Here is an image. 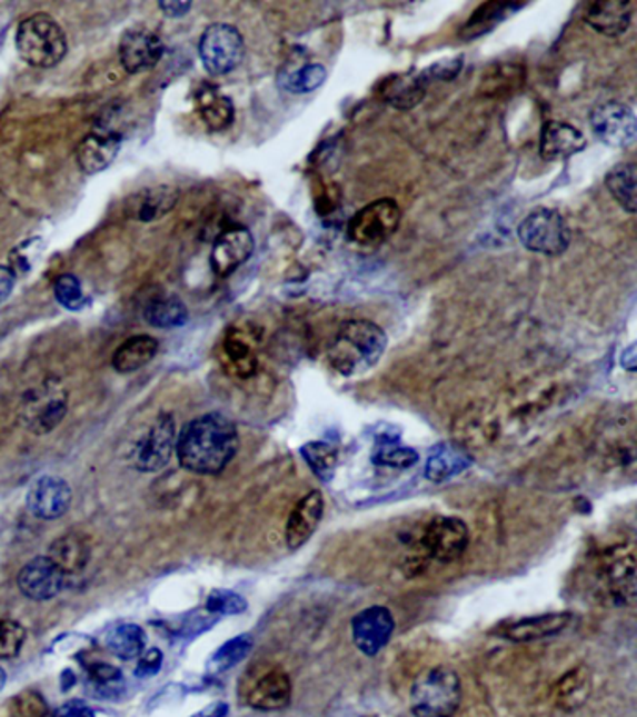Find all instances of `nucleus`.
I'll return each mask as SVG.
<instances>
[{"mask_svg": "<svg viewBox=\"0 0 637 717\" xmlns=\"http://www.w3.org/2000/svg\"><path fill=\"white\" fill-rule=\"evenodd\" d=\"M240 447L235 422L225 415L208 414L191 420L176 439L181 467L195 475H219Z\"/></svg>", "mask_w": 637, "mask_h": 717, "instance_id": "1", "label": "nucleus"}, {"mask_svg": "<svg viewBox=\"0 0 637 717\" xmlns=\"http://www.w3.org/2000/svg\"><path fill=\"white\" fill-rule=\"evenodd\" d=\"M387 335L369 320L345 321L329 345L328 361L335 372L357 376L376 367L386 353Z\"/></svg>", "mask_w": 637, "mask_h": 717, "instance_id": "2", "label": "nucleus"}, {"mask_svg": "<svg viewBox=\"0 0 637 717\" xmlns=\"http://www.w3.org/2000/svg\"><path fill=\"white\" fill-rule=\"evenodd\" d=\"M16 47L19 57L34 68H53L68 53L64 30L48 13H34L19 23Z\"/></svg>", "mask_w": 637, "mask_h": 717, "instance_id": "3", "label": "nucleus"}, {"mask_svg": "<svg viewBox=\"0 0 637 717\" xmlns=\"http://www.w3.org/2000/svg\"><path fill=\"white\" fill-rule=\"evenodd\" d=\"M409 700L417 717H452L462 700V683L449 667H434L417 677Z\"/></svg>", "mask_w": 637, "mask_h": 717, "instance_id": "4", "label": "nucleus"}, {"mask_svg": "<svg viewBox=\"0 0 637 717\" xmlns=\"http://www.w3.org/2000/svg\"><path fill=\"white\" fill-rule=\"evenodd\" d=\"M518 239L527 251L559 257L570 246V228L559 211L537 208L518 225Z\"/></svg>", "mask_w": 637, "mask_h": 717, "instance_id": "5", "label": "nucleus"}, {"mask_svg": "<svg viewBox=\"0 0 637 717\" xmlns=\"http://www.w3.org/2000/svg\"><path fill=\"white\" fill-rule=\"evenodd\" d=\"M199 53L208 73L227 76L241 64L246 54V41L240 30L232 24H210L200 38Z\"/></svg>", "mask_w": 637, "mask_h": 717, "instance_id": "6", "label": "nucleus"}, {"mask_svg": "<svg viewBox=\"0 0 637 717\" xmlns=\"http://www.w3.org/2000/svg\"><path fill=\"white\" fill-rule=\"evenodd\" d=\"M400 225V208L392 199L362 206L348 222V238L357 246L375 247L391 238Z\"/></svg>", "mask_w": 637, "mask_h": 717, "instance_id": "7", "label": "nucleus"}, {"mask_svg": "<svg viewBox=\"0 0 637 717\" xmlns=\"http://www.w3.org/2000/svg\"><path fill=\"white\" fill-rule=\"evenodd\" d=\"M176 450V422L172 415H159L137 438L131 449V466L142 472H158Z\"/></svg>", "mask_w": 637, "mask_h": 717, "instance_id": "8", "label": "nucleus"}, {"mask_svg": "<svg viewBox=\"0 0 637 717\" xmlns=\"http://www.w3.org/2000/svg\"><path fill=\"white\" fill-rule=\"evenodd\" d=\"M469 529L462 519L439 516L434 518L422 535V548L438 562H455L468 549Z\"/></svg>", "mask_w": 637, "mask_h": 717, "instance_id": "9", "label": "nucleus"}, {"mask_svg": "<svg viewBox=\"0 0 637 717\" xmlns=\"http://www.w3.org/2000/svg\"><path fill=\"white\" fill-rule=\"evenodd\" d=\"M590 129L606 147L628 148L636 142V114L625 103L609 101L590 112Z\"/></svg>", "mask_w": 637, "mask_h": 717, "instance_id": "10", "label": "nucleus"}, {"mask_svg": "<svg viewBox=\"0 0 637 717\" xmlns=\"http://www.w3.org/2000/svg\"><path fill=\"white\" fill-rule=\"evenodd\" d=\"M395 631V618L384 606H372L357 613L351 618V639L365 656H376L387 643L391 641Z\"/></svg>", "mask_w": 637, "mask_h": 717, "instance_id": "11", "label": "nucleus"}, {"mask_svg": "<svg viewBox=\"0 0 637 717\" xmlns=\"http://www.w3.org/2000/svg\"><path fill=\"white\" fill-rule=\"evenodd\" d=\"M247 705L255 710H282L292 700V683L281 667H266L252 678L246 695Z\"/></svg>", "mask_w": 637, "mask_h": 717, "instance_id": "12", "label": "nucleus"}, {"mask_svg": "<svg viewBox=\"0 0 637 717\" xmlns=\"http://www.w3.org/2000/svg\"><path fill=\"white\" fill-rule=\"evenodd\" d=\"M120 62L129 73L147 71L158 64L165 53L163 40L153 30L137 27L123 32L120 40Z\"/></svg>", "mask_w": 637, "mask_h": 717, "instance_id": "13", "label": "nucleus"}, {"mask_svg": "<svg viewBox=\"0 0 637 717\" xmlns=\"http://www.w3.org/2000/svg\"><path fill=\"white\" fill-rule=\"evenodd\" d=\"M71 488L64 478H36L27 491V508L40 519H59L71 505Z\"/></svg>", "mask_w": 637, "mask_h": 717, "instance_id": "14", "label": "nucleus"}, {"mask_svg": "<svg viewBox=\"0 0 637 717\" xmlns=\"http://www.w3.org/2000/svg\"><path fill=\"white\" fill-rule=\"evenodd\" d=\"M18 587L29 600H53L64 587V574L53 565L48 555L36 557L19 571Z\"/></svg>", "mask_w": 637, "mask_h": 717, "instance_id": "15", "label": "nucleus"}, {"mask_svg": "<svg viewBox=\"0 0 637 717\" xmlns=\"http://www.w3.org/2000/svg\"><path fill=\"white\" fill-rule=\"evenodd\" d=\"M255 239L246 227H232L216 239L211 249V269L219 277H229L252 257Z\"/></svg>", "mask_w": 637, "mask_h": 717, "instance_id": "16", "label": "nucleus"}, {"mask_svg": "<svg viewBox=\"0 0 637 717\" xmlns=\"http://www.w3.org/2000/svg\"><path fill=\"white\" fill-rule=\"evenodd\" d=\"M122 147V133L98 129L87 135L77 147V165L88 176L100 175L115 161Z\"/></svg>", "mask_w": 637, "mask_h": 717, "instance_id": "17", "label": "nucleus"}, {"mask_svg": "<svg viewBox=\"0 0 637 717\" xmlns=\"http://www.w3.org/2000/svg\"><path fill=\"white\" fill-rule=\"evenodd\" d=\"M573 620V613H544L537 617H524L501 626L499 636L512 643L540 641L546 637L557 636L567 630Z\"/></svg>", "mask_w": 637, "mask_h": 717, "instance_id": "18", "label": "nucleus"}, {"mask_svg": "<svg viewBox=\"0 0 637 717\" xmlns=\"http://www.w3.org/2000/svg\"><path fill=\"white\" fill-rule=\"evenodd\" d=\"M324 496L320 491H309L307 496L299 499L298 505L293 507L292 512L288 516L287 521V544L288 549L303 548L315 535L318 525L324 518Z\"/></svg>", "mask_w": 637, "mask_h": 717, "instance_id": "19", "label": "nucleus"}, {"mask_svg": "<svg viewBox=\"0 0 637 717\" xmlns=\"http://www.w3.org/2000/svg\"><path fill=\"white\" fill-rule=\"evenodd\" d=\"M176 200L178 191L172 186L147 187L126 200L123 211L131 221L153 222L172 211Z\"/></svg>", "mask_w": 637, "mask_h": 717, "instance_id": "20", "label": "nucleus"}, {"mask_svg": "<svg viewBox=\"0 0 637 717\" xmlns=\"http://www.w3.org/2000/svg\"><path fill=\"white\" fill-rule=\"evenodd\" d=\"M587 147L584 133L567 122H548L540 133V156L546 161H563L584 152Z\"/></svg>", "mask_w": 637, "mask_h": 717, "instance_id": "21", "label": "nucleus"}, {"mask_svg": "<svg viewBox=\"0 0 637 717\" xmlns=\"http://www.w3.org/2000/svg\"><path fill=\"white\" fill-rule=\"evenodd\" d=\"M27 420L32 432L49 434L64 420L68 400L59 389H43L32 395V402L27 404Z\"/></svg>", "mask_w": 637, "mask_h": 717, "instance_id": "22", "label": "nucleus"}, {"mask_svg": "<svg viewBox=\"0 0 637 717\" xmlns=\"http://www.w3.org/2000/svg\"><path fill=\"white\" fill-rule=\"evenodd\" d=\"M600 578L615 598H634L636 559L631 551L615 549L600 565Z\"/></svg>", "mask_w": 637, "mask_h": 717, "instance_id": "23", "label": "nucleus"}, {"mask_svg": "<svg viewBox=\"0 0 637 717\" xmlns=\"http://www.w3.org/2000/svg\"><path fill=\"white\" fill-rule=\"evenodd\" d=\"M474 464L468 450L455 444H439L428 452L425 475L432 482H444L449 478L462 475Z\"/></svg>", "mask_w": 637, "mask_h": 717, "instance_id": "24", "label": "nucleus"}, {"mask_svg": "<svg viewBox=\"0 0 637 717\" xmlns=\"http://www.w3.org/2000/svg\"><path fill=\"white\" fill-rule=\"evenodd\" d=\"M631 21V4L620 0L595 2L585 12V23L604 36L625 34Z\"/></svg>", "mask_w": 637, "mask_h": 717, "instance_id": "25", "label": "nucleus"}, {"mask_svg": "<svg viewBox=\"0 0 637 717\" xmlns=\"http://www.w3.org/2000/svg\"><path fill=\"white\" fill-rule=\"evenodd\" d=\"M158 340L150 335H137L126 340L112 356V368L120 374L135 372L147 367L158 353Z\"/></svg>", "mask_w": 637, "mask_h": 717, "instance_id": "26", "label": "nucleus"}, {"mask_svg": "<svg viewBox=\"0 0 637 717\" xmlns=\"http://www.w3.org/2000/svg\"><path fill=\"white\" fill-rule=\"evenodd\" d=\"M49 559L53 560V565L59 568L62 574H77V571L84 570V566L90 560V548H88L87 540L68 532L62 537L57 538L48 554Z\"/></svg>", "mask_w": 637, "mask_h": 717, "instance_id": "27", "label": "nucleus"}, {"mask_svg": "<svg viewBox=\"0 0 637 717\" xmlns=\"http://www.w3.org/2000/svg\"><path fill=\"white\" fill-rule=\"evenodd\" d=\"M200 117L211 131H222L235 122V106L227 96L217 92V88L206 87L197 96Z\"/></svg>", "mask_w": 637, "mask_h": 717, "instance_id": "28", "label": "nucleus"}, {"mask_svg": "<svg viewBox=\"0 0 637 717\" xmlns=\"http://www.w3.org/2000/svg\"><path fill=\"white\" fill-rule=\"evenodd\" d=\"M103 641H106L109 653L115 654L117 658L129 661V659L139 658L145 653L147 634H145L141 626L126 623V625L115 626V628L107 631Z\"/></svg>", "mask_w": 637, "mask_h": 717, "instance_id": "29", "label": "nucleus"}, {"mask_svg": "<svg viewBox=\"0 0 637 717\" xmlns=\"http://www.w3.org/2000/svg\"><path fill=\"white\" fill-rule=\"evenodd\" d=\"M593 691V678L585 667H578L568 671L565 677L557 683L556 703L563 710L573 711L584 705L589 699Z\"/></svg>", "mask_w": 637, "mask_h": 717, "instance_id": "30", "label": "nucleus"}, {"mask_svg": "<svg viewBox=\"0 0 637 717\" xmlns=\"http://www.w3.org/2000/svg\"><path fill=\"white\" fill-rule=\"evenodd\" d=\"M636 180L637 169L634 163L615 165L614 169L606 175V187L609 193L628 213H636L637 210Z\"/></svg>", "mask_w": 637, "mask_h": 717, "instance_id": "31", "label": "nucleus"}, {"mask_svg": "<svg viewBox=\"0 0 637 717\" xmlns=\"http://www.w3.org/2000/svg\"><path fill=\"white\" fill-rule=\"evenodd\" d=\"M145 320L159 329H175L186 326L189 320L188 307L178 298L152 299L145 307Z\"/></svg>", "mask_w": 637, "mask_h": 717, "instance_id": "32", "label": "nucleus"}, {"mask_svg": "<svg viewBox=\"0 0 637 717\" xmlns=\"http://www.w3.org/2000/svg\"><path fill=\"white\" fill-rule=\"evenodd\" d=\"M222 350H225V362L235 376L249 378L257 372L258 362L252 346L238 332H230L222 345Z\"/></svg>", "mask_w": 637, "mask_h": 717, "instance_id": "33", "label": "nucleus"}, {"mask_svg": "<svg viewBox=\"0 0 637 717\" xmlns=\"http://www.w3.org/2000/svg\"><path fill=\"white\" fill-rule=\"evenodd\" d=\"M520 7L515 4H501V2H490V4H482L477 12L469 18L468 24L464 27V38L475 40L479 36L491 32L494 27L501 23L505 18H509L510 13L516 12Z\"/></svg>", "mask_w": 637, "mask_h": 717, "instance_id": "34", "label": "nucleus"}, {"mask_svg": "<svg viewBox=\"0 0 637 717\" xmlns=\"http://www.w3.org/2000/svg\"><path fill=\"white\" fill-rule=\"evenodd\" d=\"M301 456L316 477L324 482H329L335 477L337 464H339V452L334 445L326 444V441H310L301 447Z\"/></svg>", "mask_w": 637, "mask_h": 717, "instance_id": "35", "label": "nucleus"}, {"mask_svg": "<svg viewBox=\"0 0 637 717\" xmlns=\"http://www.w3.org/2000/svg\"><path fill=\"white\" fill-rule=\"evenodd\" d=\"M328 71L320 64L299 66L292 71H282L279 84L290 93H309L322 87Z\"/></svg>", "mask_w": 637, "mask_h": 717, "instance_id": "36", "label": "nucleus"}, {"mask_svg": "<svg viewBox=\"0 0 637 717\" xmlns=\"http://www.w3.org/2000/svg\"><path fill=\"white\" fill-rule=\"evenodd\" d=\"M427 77H395L391 87L387 88V101L397 109H411L425 96Z\"/></svg>", "mask_w": 637, "mask_h": 717, "instance_id": "37", "label": "nucleus"}, {"mask_svg": "<svg viewBox=\"0 0 637 717\" xmlns=\"http://www.w3.org/2000/svg\"><path fill=\"white\" fill-rule=\"evenodd\" d=\"M372 461L376 466L395 467V469H408L419 461L417 450L400 445L397 438H384L376 445Z\"/></svg>", "mask_w": 637, "mask_h": 717, "instance_id": "38", "label": "nucleus"}, {"mask_svg": "<svg viewBox=\"0 0 637 717\" xmlns=\"http://www.w3.org/2000/svg\"><path fill=\"white\" fill-rule=\"evenodd\" d=\"M252 637L238 636L230 641L225 643L208 661V671L211 675H221V673L229 671L235 665L240 664L241 659L247 658V654L251 653Z\"/></svg>", "mask_w": 637, "mask_h": 717, "instance_id": "39", "label": "nucleus"}, {"mask_svg": "<svg viewBox=\"0 0 637 717\" xmlns=\"http://www.w3.org/2000/svg\"><path fill=\"white\" fill-rule=\"evenodd\" d=\"M90 686L98 697L115 699L123 689V677L115 665L94 664L88 669Z\"/></svg>", "mask_w": 637, "mask_h": 717, "instance_id": "40", "label": "nucleus"}, {"mask_svg": "<svg viewBox=\"0 0 637 717\" xmlns=\"http://www.w3.org/2000/svg\"><path fill=\"white\" fill-rule=\"evenodd\" d=\"M8 710L12 717H48V699L36 689H23L10 699Z\"/></svg>", "mask_w": 637, "mask_h": 717, "instance_id": "41", "label": "nucleus"}, {"mask_svg": "<svg viewBox=\"0 0 637 717\" xmlns=\"http://www.w3.org/2000/svg\"><path fill=\"white\" fill-rule=\"evenodd\" d=\"M43 249H46V243L41 241V238L27 239L21 246L16 247L10 255L12 273L18 277V275L34 271L36 263L40 262L41 255H43Z\"/></svg>", "mask_w": 637, "mask_h": 717, "instance_id": "42", "label": "nucleus"}, {"mask_svg": "<svg viewBox=\"0 0 637 717\" xmlns=\"http://www.w3.org/2000/svg\"><path fill=\"white\" fill-rule=\"evenodd\" d=\"M24 637L27 631L23 626L10 618H0V659L18 658Z\"/></svg>", "mask_w": 637, "mask_h": 717, "instance_id": "43", "label": "nucleus"}, {"mask_svg": "<svg viewBox=\"0 0 637 717\" xmlns=\"http://www.w3.org/2000/svg\"><path fill=\"white\" fill-rule=\"evenodd\" d=\"M54 298L68 310H79L87 303L81 282L73 275H60L54 280Z\"/></svg>", "mask_w": 637, "mask_h": 717, "instance_id": "44", "label": "nucleus"}, {"mask_svg": "<svg viewBox=\"0 0 637 717\" xmlns=\"http://www.w3.org/2000/svg\"><path fill=\"white\" fill-rule=\"evenodd\" d=\"M206 609L213 615H241L247 609V601L232 590H211Z\"/></svg>", "mask_w": 637, "mask_h": 717, "instance_id": "45", "label": "nucleus"}, {"mask_svg": "<svg viewBox=\"0 0 637 717\" xmlns=\"http://www.w3.org/2000/svg\"><path fill=\"white\" fill-rule=\"evenodd\" d=\"M161 667H163V653L159 648H150V650L139 656V661L135 667V675L139 678L156 677Z\"/></svg>", "mask_w": 637, "mask_h": 717, "instance_id": "46", "label": "nucleus"}, {"mask_svg": "<svg viewBox=\"0 0 637 717\" xmlns=\"http://www.w3.org/2000/svg\"><path fill=\"white\" fill-rule=\"evenodd\" d=\"M54 717H96V711L84 705L82 700H71V703L60 706Z\"/></svg>", "mask_w": 637, "mask_h": 717, "instance_id": "47", "label": "nucleus"}, {"mask_svg": "<svg viewBox=\"0 0 637 717\" xmlns=\"http://www.w3.org/2000/svg\"><path fill=\"white\" fill-rule=\"evenodd\" d=\"M16 288V275L7 266H0V303H4L12 296Z\"/></svg>", "mask_w": 637, "mask_h": 717, "instance_id": "48", "label": "nucleus"}, {"mask_svg": "<svg viewBox=\"0 0 637 717\" xmlns=\"http://www.w3.org/2000/svg\"><path fill=\"white\" fill-rule=\"evenodd\" d=\"M159 10H161L167 18H183V16L191 10V2L167 0V2H159Z\"/></svg>", "mask_w": 637, "mask_h": 717, "instance_id": "49", "label": "nucleus"}, {"mask_svg": "<svg viewBox=\"0 0 637 717\" xmlns=\"http://www.w3.org/2000/svg\"><path fill=\"white\" fill-rule=\"evenodd\" d=\"M229 714V705L227 703H213V705L206 706L202 710L197 711L191 717H225Z\"/></svg>", "mask_w": 637, "mask_h": 717, "instance_id": "50", "label": "nucleus"}, {"mask_svg": "<svg viewBox=\"0 0 637 717\" xmlns=\"http://www.w3.org/2000/svg\"><path fill=\"white\" fill-rule=\"evenodd\" d=\"M634 351H636V348L634 346H630L628 350L623 353V367L628 368V370H634Z\"/></svg>", "mask_w": 637, "mask_h": 717, "instance_id": "51", "label": "nucleus"}, {"mask_svg": "<svg viewBox=\"0 0 637 717\" xmlns=\"http://www.w3.org/2000/svg\"><path fill=\"white\" fill-rule=\"evenodd\" d=\"M4 684H7V671L0 667V689L4 688Z\"/></svg>", "mask_w": 637, "mask_h": 717, "instance_id": "52", "label": "nucleus"}]
</instances>
